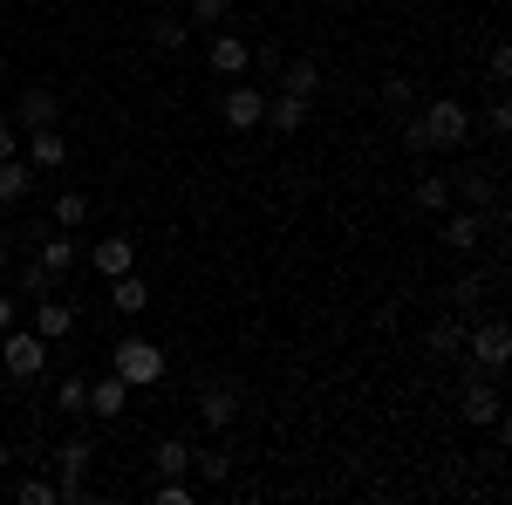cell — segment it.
<instances>
[{
	"label": "cell",
	"mask_w": 512,
	"mask_h": 505,
	"mask_svg": "<svg viewBox=\"0 0 512 505\" xmlns=\"http://www.w3.org/2000/svg\"><path fill=\"white\" fill-rule=\"evenodd\" d=\"M0 369H7L14 383H35L41 369H48V342H41L35 328H7V335H0Z\"/></svg>",
	"instance_id": "obj_3"
},
{
	"label": "cell",
	"mask_w": 512,
	"mask_h": 505,
	"mask_svg": "<svg viewBox=\"0 0 512 505\" xmlns=\"http://www.w3.org/2000/svg\"><path fill=\"white\" fill-rule=\"evenodd\" d=\"M89 410H96V417H123V410H130V383H123L117 369L89 383Z\"/></svg>",
	"instance_id": "obj_16"
},
{
	"label": "cell",
	"mask_w": 512,
	"mask_h": 505,
	"mask_svg": "<svg viewBox=\"0 0 512 505\" xmlns=\"http://www.w3.org/2000/svg\"><path fill=\"white\" fill-rule=\"evenodd\" d=\"M499 417H506V410H499V389L485 383V376H465V424L492 430V424H499Z\"/></svg>",
	"instance_id": "obj_13"
},
{
	"label": "cell",
	"mask_w": 512,
	"mask_h": 505,
	"mask_svg": "<svg viewBox=\"0 0 512 505\" xmlns=\"http://www.w3.org/2000/svg\"><path fill=\"white\" fill-rule=\"evenodd\" d=\"M185 35H192L185 14H151V41H158V48H185Z\"/></svg>",
	"instance_id": "obj_28"
},
{
	"label": "cell",
	"mask_w": 512,
	"mask_h": 505,
	"mask_svg": "<svg viewBox=\"0 0 512 505\" xmlns=\"http://www.w3.org/2000/svg\"><path fill=\"white\" fill-rule=\"evenodd\" d=\"M14 267V233H0V273Z\"/></svg>",
	"instance_id": "obj_38"
},
{
	"label": "cell",
	"mask_w": 512,
	"mask_h": 505,
	"mask_svg": "<svg viewBox=\"0 0 512 505\" xmlns=\"http://www.w3.org/2000/svg\"><path fill=\"white\" fill-rule=\"evenodd\" d=\"M55 410H62V417H82V410H89V376H62V383H55Z\"/></svg>",
	"instance_id": "obj_25"
},
{
	"label": "cell",
	"mask_w": 512,
	"mask_h": 505,
	"mask_svg": "<svg viewBox=\"0 0 512 505\" xmlns=\"http://www.w3.org/2000/svg\"><path fill=\"white\" fill-rule=\"evenodd\" d=\"M192 471H198V485H226L233 478V451L226 444H205V451H192Z\"/></svg>",
	"instance_id": "obj_21"
},
{
	"label": "cell",
	"mask_w": 512,
	"mask_h": 505,
	"mask_svg": "<svg viewBox=\"0 0 512 505\" xmlns=\"http://www.w3.org/2000/svg\"><path fill=\"white\" fill-rule=\"evenodd\" d=\"M0 471H7V444H0Z\"/></svg>",
	"instance_id": "obj_39"
},
{
	"label": "cell",
	"mask_w": 512,
	"mask_h": 505,
	"mask_svg": "<svg viewBox=\"0 0 512 505\" xmlns=\"http://www.w3.org/2000/svg\"><path fill=\"white\" fill-rule=\"evenodd\" d=\"M424 349H431V355H451V349H465V328H458V321H437L431 335H424Z\"/></svg>",
	"instance_id": "obj_29"
},
{
	"label": "cell",
	"mask_w": 512,
	"mask_h": 505,
	"mask_svg": "<svg viewBox=\"0 0 512 505\" xmlns=\"http://www.w3.org/2000/svg\"><path fill=\"white\" fill-rule=\"evenodd\" d=\"M205 69H212V76H246V69H253V48H246L233 28H219V35L205 41Z\"/></svg>",
	"instance_id": "obj_8"
},
{
	"label": "cell",
	"mask_w": 512,
	"mask_h": 505,
	"mask_svg": "<svg viewBox=\"0 0 512 505\" xmlns=\"http://www.w3.org/2000/svg\"><path fill=\"white\" fill-rule=\"evenodd\" d=\"M465 349H472V362L485 369V376H499V369L512 362V335H506V321H499V314H492V321H478Z\"/></svg>",
	"instance_id": "obj_6"
},
{
	"label": "cell",
	"mask_w": 512,
	"mask_h": 505,
	"mask_svg": "<svg viewBox=\"0 0 512 505\" xmlns=\"http://www.w3.org/2000/svg\"><path fill=\"white\" fill-rule=\"evenodd\" d=\"M14 123H21V130H48V123H62V96H55V89H21V103H14Z\"/></svg>",
	"instance_id": "obj_10"
},
{
	"label": "cell",
	"mask_w": 512,
	"mask_h": 505,
	"mask_svg": "<svg viewBox=\"0 0 512 505\" xmlns=\"http://www.w3.org/2000/svg\"><path fill=\"white\" fill-rule=\"evenodd\" d=\"M478 294H485V280H478V273H458V280H451V301H458V308H472Z\"/></svg>",
	"instance_id": "obj_32"
},
{
	"label": "cell",
	"mask_w": 512,
	"mask_h": 505,
	"mask_svg": "<svg viewBox=\"0 0 512 505\" xmlns=\"http://www.w3.org/2000/svg\"><path fill=\"white\" fill-rule=\"evenodd\" d=\"M151 471H158V478H185V471H192V437H158Z\"/></svg>",
	"instance_id": "obj_18"
},
{
	"label": "cell",
	"mask_w": 512,
	"mask_h": 505,
	"mask_svg": "<svg viewBox=\"0 0 512 505\" xmlns=\"http://www.w3.org/2000/svg\"><path fill=\"white\" fill-rule=\"evenodd\" d=\"M512 76V48H492V89H506Z\"/></svg>",
	"instance_id": "obj_35"
},
{
	"label": "cell",
	"mask_w": 512,
	"mask_h": 505,
	"mask_svg": "<svg viewBox=\"0 0 512 505\" xmlns=\"http://www.w3.org/2000/svg\"><path fill=\"white\" fill-rule=\"evenodd\" d=\"M151 499H158V505H192L198 485H185V478H158V485H151Z\"/></svg>",
	"instance_id": "obj_31"
},
{
	"label": "cell",
	"mask_w": 512,
	"mask_h": 505,
	"mask_svg": "<svg viewBox=\"0 0 512 505\" xmlns=\"http://www.w3.org/2000/svg\"><path fill=\"white\" fill-rule=\"evenodd\" d=\"M110 369H117L130 389H158L164 383V349L144 342V335H123L117 349H110Z\"/></svg>",
	"instance_id": "obj_2"
},
{
	"label": "cell",
	"mask_w": 512,
	"mask_h": 505,
	"mask_svg": "<svg viewBox=\"0 0 512 505\" xmlns=\"http://www.w3.org/2000/svg\"><path fill=\"white\" fill-rule=\"evenodd\" d=\"M14 499H21V505H62V492H55V478H41V471H28V478L14 485Z\"/></svg>",
	"instance_id": "obj_27"
},
{
	"label": "cell",
	"mask_w": 512,
	"mask_h": 505,
	"mask_svg": "<svg viewBox=\"0 0 512 505\" xmlns=\"http://www.w3.org/2000/svg\"><path fill=\"white\" fill-rule=\"evenodd\" d=\"M21 294H35V301H41V294H55V273L41 267V260H21Z\"/></svg>",
	"instance_id": "obj_30"
},
{
	"label": "cell",
	"mask_w": 512,
	"mask_h": 505,
	"mask_svg": "<svg viewBox=\"0 0 512 505\" xmlns=\"http://www.w3.org/2000/svg\"><path fill=\"white\" fill-rule=\"evenodd\" d=\"M280 89H287V96H301V103H315V89H321V62H315V55L287 62V76H280Z\"/></svg>",
	"instance_id": "obj_22"
},
{
	"label": "cell",
	"mask_w": 512,
	"mask_h": 505,
	"mask_svg": "<svg viewBox=\"0 0 512 505\" xmlns=\"http://www.w3.org/2000/svg\"><path fill=\"white\" fill-rule=\"evenodd\" d=\"M198 417H205V430H226L239 417V389L233 383H205L198 389Z\"/></svg>",
	"instance_id": "obj_12"
},
{
	"label": "cell",
	"mask_w": 512,
	"mask_h": 505,
	"mask_svg": "<svg viewBox=\"0 0 512 505\" xmlns=\"http://www.w3.org/2000/svg\"><path fill=\"white\" fill-rule=\"evenodd\" d=\"M89 458H96L89 437H69V444L48 458V465H55V492H62V505H76L82 492H89Z\"/></svg>",
	"instance_id": "obj_4"
},
{
	"label": "cell",
	"mask_w": 512,
	"mask_h": 505,
	"mask_svg": "<svg viewBox=\"0 0 512 505\" xmlns=\"http://www.w3.org/2000/svg\"><path fill=\"white\" fill-rule=\"evenodd\" d=\"M14 328V294H0V335Z\"/></svg>",
	"instance_id": "obj_37"
},
{
	"label": "cell",
	"mask_w": 512,
	"mask_h": 505,
	"mask_svg": "<svg viewBox=\"0 0 512 505\" xmlns=\"http://www.w3.org/2000/svg\"><path fill=\"white\" fill-rule=\"evenodd\" d=\"M219 117H226V130H260L267 123V89L260 82H233L219 96Z\"/></svg>",
	"instance_id": "obj_5"
},
{
	"label": "cell",
	"mask_w": 512,
	"mask_h": 505,
	"mask_svg": "<svg viewBox=\"0 0 512 505\" xmlns=\"http://www.w3.org/2000/svg\"><path fill=\"white\" fill-rule=\"evenodd\" d=\"M417 212H451V178H444V171L417 178Z\"/></svg>",
	"instance_id": "obj_24"
},
{
	"label": "cell",
	"mask_w": 512,
	"mask_h": 505,
	"mask_svg": "<svg viewBox=\"0 0 512 505\" xmlns=\"http://www.w3.org/2000/svg\"><path fill=\"white\" fill-rule=\"evenodd\" d=\"M301 123H308V103H301V96H287V89H280L274 103H267V123H260V130H280V137H294V130H301Z\"/></svg>",
	"instance_id": "obj_19"
},
{
	"label": "cell",
	"mask_w": 512,
	"mask_h": 505,
	"mask_svg": "<svg viewBox=\"0 0 512 505\" xmlns=\"http://www.w3.org/2000/svg\"><path fill=\"white\" fill-rule=\"evenodd\" d=\"M35 239H41V253H35V260H41L48 273H55V280H62V273H69V267L82 260V246H76L69 233H62V226H55V233H35Z\"/></svg>",
	"instance_id": "obj_15"
},
{
	"label": "cell",
	"mask_w": 512,
	"mask_h": 505,
	"mask_svg": "<svg viewBox=\"0 0 512 505\" xmlns=\"http://www.w3.org/2000/svg\"><path fill=\"white\" fill-rule=\"evenodd\" d=\"M485 123H492V137H506V130H512V103H506V96L492 103V117H485Z\"/></svg>",
	"instance_id": "obj_36"
},
{
	"label": "cell",
	"mask_w": 512,
	"mask_h": 505,
	"mask_svg": "<svg viewBox=\"0 0 512 505\" xmlns=\"http://www.w3.org/2000/svg\"><path fill=\"white\" fill-rule=\"evenodd\" d=\"M89 267L103 273V280H117V273H130V267H137V239H130V233L96 239V246H89Z\"/></svg>",
	"instance_id": "obj_9"
},
{
	"label": "cell",
	"mask_w": 512,
	"mask_h": 505,
	"mask_svg": "<svg viewBox=\"0 0 512 505\" xmlns=\"http://www.w3.org/2000/svg\"><path fill=\"white\" fill-rule=\"evenodd\" d=\"M451 198H465V205H499V185H492V178H472V171H458V178H451Z\"/></svg>",
	"instance_id": "obj_23"
},
{
	"label": "cell",
	"mask_w": 512,
	"mask_h": 505,
	"mask_svg": "<svg viewBox=\"0 0 512 505\" xmlns=\"http://www.w3.org/2000/svg\"><path fill=\"white\" fill-rule=\"evenodd\" d=\"M417 137H424L431 151H458V144H472V110H465L458 96H437L431 110L417 117Z\"/></svg>",
	"instance_id": "obj_1"
},
{
	"label": "cell",
	"mask_w": 512,
	"mask_h": 505,
	"mask_svg": "<svg viewBox=\"0 0 512 505\" xmlns=\"http://www.w3.org/2000/svg\"><path fill=\"white\" fill-rule=\"evenodd\" d=\"M55 226H62V233L89 226V192H62V198H55Z\"/></svg>",
	"instance_id": "obj_26"
},
{
	"label": "cell",
	"mask_w": 512,
	"mask_h": 505,
	"mask_svg": "<svg viewBox=\"0 0 512 505\" xmlns=\"http://www.w3.org/2000/svg\"><path fill=\"white\" fill-rule=\"evenodd\" d=\"M144 301H151V287H144V273H137V267L110 280V308H117V314H144Z\"/></svg>",
	"instance_id": "obj_20"
},
{
	"label": "cell",
	"mask_w": 512,
	"mask_h": 505,
	"mask_svg": "<svg viewBox=\"0 0 512 505\" xmlns=\"http://www.w3.org/2000/svg\"><path fill=\"white\" fill-rule=\"evenodd\" d=\"M35 192V164L28 157H0V205H21Z\"/></svg>",
	"instance_id": "obj_17"
},
{
	"label": "cell",
	"mask_w": 512,
	"mask_h": 505,
	"mask_svg": "<svg viewBox=\"0 0 512 505\" xmlns=\"http://www.w3.org/2000/svg\"><path fill=\"white\" fill-rule=\"evenodd\" d=\"M69 328H76V308H69L62 294H41V301H35V335L48 342V349H55V342H62Z\"/></svg>",
	"instance_id": "obj_11"
},
{
	"label": "cell",
	"mask_w": 512,
	"mask_h": 505,
	"mask_svg": "<svg viewBox=\"0 0 512 505\" xmlns=\"http://www.w3.org/2000/svg\"><path fill=\"white\" fill-rule=\"evenodd\" d=\"M226 14H233V0H192V21H212V28H219Z\"/></svg>",
	"instance_id": "obj_33"
},
{
	"label": "cell",
	"mask_w": 512,
	"mask_h": 505,
	"mask_svg": "<svg viewBox=\"0 0 512 505\" xmlns=\"http://www.w3.org/2000/svg\"><path fill=\"white\" fill-rule=\"evenodd\" d=\"M437 239H444L451 253H472L478 239H485V219H478L472 205H465V212H444V226H437Z\"/></svg>",
	"instance_id": "obj_14"
},
{
	"label": "cell",
	"mask_w": 512,
	"mask_h": 505,
	"mask_svg": "<svg viewBox=\"0 0 512 505\" xmlns=\"http://www.w3.org/2000/svg\"><path fill=\"white\" fill-rule=\"evenodd\" d=\"M21 157H28L35 171H62V164H69V137H62V123H48V130H21Z\"/></svg>",
	"instance_id": "obj_7"
},
{
	"label": "cell",
	"mask_w": 512,
	"mask_h": 505,
	"mask_svg": "<svg viewBox=\"0 0 512 505\" xmlns=\"http://www.w3.org/2000/svg\"><path fill=\"white\" fill-rule=\"evenodd\" d=\"M0 157H21V123L0 117Z\"/></svg>",
	"instance_id": "obj_34"
}]
</instances>
